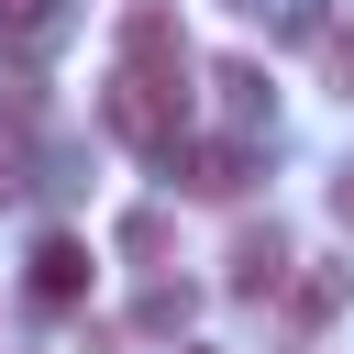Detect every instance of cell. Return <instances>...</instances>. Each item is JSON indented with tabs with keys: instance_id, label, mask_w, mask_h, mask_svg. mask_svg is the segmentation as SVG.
<instances>
[{
	"instance_id": "6da1fadb",
	"label": "cell",
	"mask_w": 354,
	"mask_h": 354,
	"mask_svg": "<svg viewBox=\"0 0 354 354\" xmlns=\"http://www.w3.org/2000/svg\"><path fill=\"white\" fill-rule=\"evenodd\" d=\"M111 133H122L133 155H177V144H188V77L122 66V77H111Z\"/></svg>"
},
{
	"instance_id": "7a4b0ae2",
	"label": "cell",
	"mask_w": 354,
	"mask_h": 354,
	"mask_svg": "<svg viewBox=\"0 0 354 354\" xmlns=\"http://www.w3.org/2000/svg\"><path fill=\"white\" fill-rule=\"evenodd\" d=\"M166 166H177L199 199H243V188H254V144H243V133H199V144H177Z\"/></svg>"
},
{
	"instance_id": "3957f363",
	"label": "cell",
	"mask_w": 354,
	"mask_h": 354,
	"mask_svg": "<svg viewBox=\"0 0 354 354\" xmlns=\"http://www.w3.org/2000/svg\"><path fill=\"white\" fill-rule=\"evenodd\" d=\"M122 66H155V77H188V33L166 0H133L122 11Z\"/></svg>"
},
{
	"instance_id": "277c9868",
	"label": "cell",
	"mask_w": 354,
	"mask_h": 354,
	"mask_svg": "<svg viewBox=\"0 0 354 354\" xmlns=\"http://www.w3.org/2000/svg\"><path fill=\"white\" fill-rule=\"evenodd\" d=\"M22 288H33V310H77V299H88V243H77V232H44L33 266H22Z\"/></svg>"
},
{
	"instance_id": "5b68a950",
	"label": "cell",
	"mask_w": 354,
	"mask_h": 354,
	"mask_svg": "<svg viewBox=\"0 0 354 354\" xmlns=\"http://www.w3.org/2000/svg\"><path fill=\"white\" fill-rule=\"evenodd\" d=\"M288 266H299V254H288V232H277V221H266V232H232V299H277V288H288Z\"/></svg>"
},
{
	"instance_id": "8992f818",
	"label": "cell",
	"mask_w": 354,
	"mask_h": 354,
	"mask_svg": "<svg viewBox=\"0 0 354 354\" xmlns=\"http://www.w3.org/2000/svg\"><path fill=\"white\" fill-rule=\"evenodd\" d=\"M210 88L232 100V133H254V122L277 111V88H266V66H254V55H221V66H210Z\"/></svg>"
},
{
	"instance_id": "52a82bcc",
	"label": "cell",
	"mask_w": 354,
	"mask_h": 354,
	"mask_svg": "<svg viewBox=\"0 0 354 354\" xmlns=\"http://www.w3.org/2000/svg\"><path fill=\"white\" fill-rule=\"evenodd\" d=\"M332 310H343V266H288V321L321 332Z\"/></svg>"
},
{
	"instance_id": "ba28073f",
	"label": "cell",
	"mask_w": 354,
	"mask_h": 354,
	"mask_svg": "<svg viewBox=\"0 0 354 354\" xmlns=\"http://www.w3.org/2000/svg\"><path fill=\"white\" fill-rule=\"evenodd\" d=\"M55 33H66V0H0V44L11 55H44Z\"/></svg>"
},
{
	"instance_id": "9c48e42d",
	"label": "cell",
	"mask_w": 354,
	"mask_h": 354,
	"mask_svg": "<svg viewBox=\"0 0 354 354\" xmlns=\"http://www.w3.org/2000/svg\"><path fill=\"white\" fill-rule=\"evenodd\" d=\"M188 310H199L188 288H144V310H133V321H144V332H188Z\"/></svg>"
},
{
	"instance_id": "30bf717a",
	"label": "cell",
	"mask_w": 354,
	"mask_h": 354,
	"mask_svg": "<svg viewBox=\"0 0 354 354\" xmlns=\"http://www.w3.org/2000/svg\"><path fill=\"white\" fill-rule=\"evenodd\" d=\"M33 188V144H22V122H0V199H22Z\"/></svg>"
},
{
	"instance_id": "8fae6325",
	"label": "cell",
	"mask_w": 354,
	"mask_h": 354,
	"mask_svg": "<svg viewBox=\"0 0 354 354\" xmlns=\"http://www.w3.org/2000/svg\"><path fill=\"white\" fill-rule=\"evenodd\" d=\"M122 254H166V210H133L122 221Z\"/></svg>"
},
{
	"instance_id": "7c38bea8",
	"label": "cell",
	"mask_w": 354,
	"mask_h": 354,
	"mask_svg": "<svg viewBox=\"0 0 354 354\" xmlns=\"http://www.w3.org/2000/svg\"><path fill=\"white\" fill-rule=\"evenodd\" d=\"M332 221H343V232H354V166H343V177H332Z\"/></svg>"
},
{
	"instance_id": "4fadbf2b",
	"label": "cell",
	"mask_w": 354,
	"mask_h": 354,
	"mask_svg": "<svg viewBox=\"0 0 354 354\" xmlns=\"http://www.w3.org/2000/svg\"><path fill=\"white\" fill-rule=\"evenodd\" d=\"M343 100H354V44H343Z\"/></svg>"
},
{
	"instance_id": "5bb4252c",
	"label": "cell",
	"mask_w": 354,
	"mask_h": 354,
	"mask_svg": "<svg viewBox=\"0 0 354 354\" xmlns=\"http://www.w3.org/2000/svg\"><path fill=\"white\" fill-rule=\"evenodd\" d=\"M188 354H210V343H188Z\"/></svg>"
}]
</instances>
